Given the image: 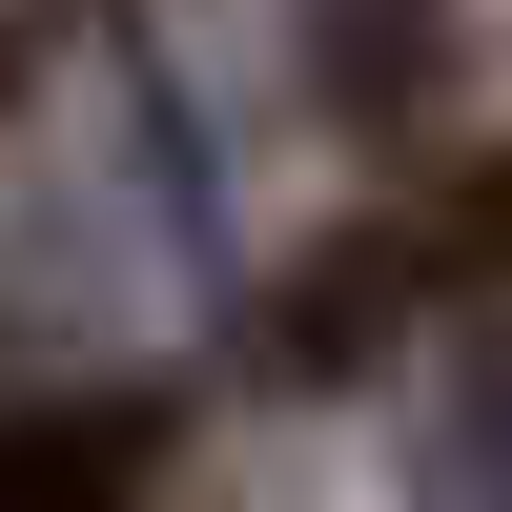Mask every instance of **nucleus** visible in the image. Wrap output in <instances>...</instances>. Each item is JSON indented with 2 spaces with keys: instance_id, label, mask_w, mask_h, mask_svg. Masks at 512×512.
I'll return each instance as SVG.
<instances>
[{
  "instance_id": "1",
  "label": "nucleus",
  "mask_w": 512,
  "mask_h": 512,
  "mask_svg": "<svg viewBox=\"0 0 512 512\" xmlns=\"http://www.w3.org/2000/svg\"><path fill=\"white\" fill-rule=\"evenodd\" d=\"M144 451H164V410H144V390L21 410V431H0V512H123V492H144Z\"/></svg>"
},
{
  "instance_id": "2",
  "label": "nucleus",
  "mask_w": 512,
  "mask_h": 512,
  "mask_svg": "<svg viewBox=\"0 0 512 512\" xmlns=\"http://www.w3.org/2000/svg\"><path fill=\"white\" fill-rule=\"evenodd\" d=\"M410 287H431V226H410V246H369V267H308V287H287V349H308V369L390 349V328H410Z\"/></svg>"
},
{
  "instance_id": "3",
  "label": "nucleus",
  "mask_w": 512,
  "mask_h": 512,
  "mask_svg": "<svg viewBox=\"0 0 512 512\" xmlns=\"http://www.w3.org/2000/svg\"><path fill=\"white\" fill-rule=\"evenodd\" d=\"M431 287H512V144H492L472 185L431 205Z\"/></svg>"
}]
</instances>
